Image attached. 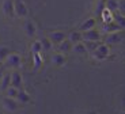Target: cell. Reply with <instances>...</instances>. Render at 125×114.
<instances>
[{
    "instance_id": "1",
    "label": "cell",
    "mask_w": 125,
    "mask_h": 114,
    "mask_svg": "<svg viewBox=\"0 0 125 114\" xmlns=\"http://www.w3.org/2000/svg\"><path fill=\"white\" fill-rule=\"evenodd\" d=\"M124 41V33L122 31H114V33H109L105 37V43L106 45H117Z\"/></svg>"
},
{
    "instance_id": "2",
    "label": "cell",
    "mask_w": 125,
    "mask_h": 114,
    "mask_svg": "<svg viewBox=\"0 0 125 114\" xmlns=\"http://www.w3.org/2000/svg\"><path fill=\"white\" fill-rule=\"evenodd\" d=\"M91 53H93V56L97 60H105V59H107V56H109V53H110V48H109V45L101 42L97 49Z\"/></svg>"
},
{
    "instance_id": "3",
    "label": "cell",
    "mask_w": 125,
    "mask_h": 114,
    "mask_svg": "<svg viewBox=\"0 0 125 114\" xmlns=\"http://www.w3.org/2000/svg\"><path fill=\"white\" fill-rule=\"evenodd\" d=\"M3 62L6 64L7 68H19L22 65V59H21V56L16 54V53H10Z\"/></svg>"
},
{
    "instance_id": "4",
    "label": "cell",
    "mask_w": 125,
    "mask_h": 114,
    "mask_svg": "<svg viewBox=\"0 0 125 114\" xmlns=\"http://www.w3.org/2000/svg\"><path fill=\"white\" fill-rule=\"evenodd\" d=\"M82 38L83 41H101L102 40V34L97 29H90V30L82 31Z\"/></svg>"
},
{
    "instance_id": "5",
    "label": "cell",
    "mask_w": 125,
    "mask_h": 114,
    "mask_svg": "<svg viewBox=\"0 0 125 114\" xmlns=\"http://www.w3.org/2000/svg\"><path fill=\"white\" fill-rule=\"evenodd\" d=\"M14 12H15L19 18L27 16L29 10H27V6L25 4L23 0H15V1H14Z\"/></svg>"
},
{
    "instance_id": "6",
    "label": "cell",
    "mask_w": 125,
    "mask_h": 114,
    "mask_svg": "<svg viewBox=\"0 0 125 114\" xmlns=\"http://www.w3.org/2000/svg\"><path fill=\"white\" fill-rule=\"evenodd\" d=\"M3 107L6 111H10V113H12V111H16L19 107V102L16 101L15 98H10V96H6L3 99Z\"/></svg>"
},
{
    "instance_id": "7",
    "label": "cell",
    "mask_w": 125,
    "mask_h": 114,
    "mask_svg": "<svg viewBox=\"0 0 125 114\" xmlns=\"http://www.w3.org/2000/svg\"><path fill=\"white\" fill-rule=\"evenodd\" d=\"M48 38L50 40V42L53 43V45H59L60 42H62L67 38V34L64 31L56 30V31H52V33L48 34Z\"/></svg>"
},
{
    "instance_id": "8",
    "label": "cell",
    "mask_w": 125,
    "mask_h": 114,
    "mask_svg": "<svg viewBox=\"0 0 125 114\" xmlns=\"http://www.w3.org/2000/svg\"><path fill=\"white\" fill-rule=\"evenodd\" d=\"M11 86L15 87V88L21 90L23 86V79H22V75H21V72L18 71H14L11 72Z\"/></svg>"
},
{
    "instance_id": "9",
    "label": "cell",
    "mask_w": 125,
    "mask_h": 114,
    "mask_svg": "<svg viewBox=\"0 0 125 114\" xmlns=\"http://www.w3.org/2000/svg\"><path fill=\"white\" fill-rule=\"evenodd\" d=\"M118 30H122L120 29V26L114 22H107V23H103L102 27H101V34H109V33H114V31H118Z\"/></svg>"
},
{
    "instance_id": "10",
    "label": "cell",
    "mask_w": 125,
    "mask_h": 114,
    "mask_svg": "<svg viewBox=\"0 0 125 114\" xmlns=\"http://www.w3.org/2000/svg\"><path fill=\"white\" fill-rule=\"evenodd\" d=\"M1 10H3L6 16H14L15 15V12H14V0H4Z\"/></svg>"
},
{
    "instance_id": "11",
    "label": "cell",
    "mask_w": 125,
    "mask_h": 114,
    "mask_svg": "<svg viewBox=\"0 0 125 114\" xmlns=\"http://www.w3.org/2000/svg\"><path fill=\"white\" fill-rule=\"evenodd\" d=\"M25 31L29 37H34L37 34V26L33 21H26L25 22Z\"/></svg>"
},
{
    "instance_id": "12",
    "label": "cell",
    "mask_w": 125,
    "mask_h": 114,
    "mask_svg": "<svg viewBox=\"0 0 125 114\" xmlns=\"http://www.w3.org/2000/svg\"><path fill=\"white\" fill-rule=\"evenodd\" d=\"M11 84V72H7V73H3V77L0 80V90L1 91H6L7 88Z\"/></svg>"
},
{
    "instance_id": "13",
    "label": "cell",
    "mask_w": 125,
    "mask_h": 114,
    "mask_svg": "<svg viewBox=\"0 0 125 114\" xmlns=\"http://www.w3.org/2000/svg\"><path fill=\"white\" fill-rule=\"evenodd\" d=\"M95 25H97V19L95 18H88L82 23L79 29H80V31H86V30H90V29H94Z\"/></svg>"
},
{
    "instance_id": "14",
    "label": "cell",
    "mask_w": 125,
    "mask_h": 114,
    "mask_svg": "<svg viewBox=\"0 0 125 114\" xmlns=\"http://www.w3.org/2000/svg\"><path fill=\"white\" fill-rule=\"evenodd\" d=\"M71 49H72V42L68 40V38H65L62 42L59 43V50L61 53H69Z\"/></svg>"
},
{
    "instance_id": "15",
    "label": "cell",
    "mask_w": 125,
    "mask_h": 114,
    "mask_svg": "<svg viewBox=\"0 0 125 114\" xmlns=\"http://www.w3.org/2000/svg\"><path fill=\"white\" fill-rule=\"evenodd\" d=\"M71 52L78 53V54H84V53H87V49H86V46H84L83 42H76V43H72Z\"/></svg>"
},
{
    "instance_id": "16",
    "label": "cell",
    "mask_w": 125,
    "mask_h": 114,
    "mask_svg": "<svg viewBox=\"0 0 125 114\" xmlns=\"http://www.w3.org/2000/svg\"><path fill=\"white\" fill-rule=\"evenodd\" d=\"M16 101L19 102V103H27L29 101H30V95H29L26 91H23L22 88L18 91V94H16Z\"/></svg>"
},
{
    "instance_id": "17",
    "label": "cell",
    "mask_w": 125,
    "mask_h": 114,
    "mask_svg": "<svg viewBox=\"0 0 125 114\" xmlns=\"http://www.w3.org/2000/svg\"><path fill=\"white\" fill-rule=\"evenodd\" d=\"M118 7H120L118 0H106L105 1V8H107L112 12H116L117 10H118Z\"/></svg>"
},
{
    "instance_id": "18",
    "label": "cell",
    "mask_w": 125,
    "mask_h": 114,
    "mask_svg": "<svg viewBox=\"0 0 125 114\" xmlns=\"http://www.w3.org/2000/svg\"><path fill=\"white\" fill-rule=\"evenodd\" d=\"M68 40L71 41L72 43H76V42H82L83 38H82V31H71L68 35Z\"/></svg>"
},
{
    "instance_id": "19",
    "label": "cell",
    "mask_w": 125,
    "mask_h": 114,
    "mask_svg": "<svg viewBox=\"0 0 125 114\" xmlns=\"http://www.w3.org/2000/svg\"><path fill=\"white\" fill-rule=\"evenodd\" d=\"M52 62H53L54 65H57V67L64 65L65 64V57H64V54H61V53H56V54H53V57H52Z\"/></svg>"
},
{
    "instance_id": "20",
    "label": "cell",
    "mask_w": 125,
    "mask_h": 114,
    "mask_svg": "<svg viewBox=\"0 0 125 114\" xmlns=\"http://www.w3.org/2000/svg\"><path fill=\"white\" fill-rule=\"evenodd\" d=\"M83 43H84L87 52L91 53V52H94V50L98 48V45L101 43V41H83Z\"/></svg>"
},
{
    "instance_id": "21",
    "label": "cell",
    "mask_w": 125,
    "mask_h": 114,
    "mask_svg": "<svg viewBox=\"0 0 125 114\" xmlns=\"http://www.w3.org/2000/svg\"><path fill=\"white\" fill-rule=\"evenodd\" d=\"M40 42H41V46H42V50H44V52H49V50L53 48V43L50 42V40L48 37H44Z\"/></svg>"
},
{
    "instance_id": "22",
    "label": "cell",
    "mask_w": 125,
    "mask_h": 114,
    "mask_svg": "<svg viewBox=\"0 0 125 114\" xmlns=\"http://www.w3.org/2000/svg\"><path fill=\"white\" fill-rule=\"evenodd\" d=\"M101 16H102V19H103V23L113 22V14H112V11H109L107 8H103V10H102Z\"/></svg>"
},
{
    "instance_id": "23",
    "label": "cell",
    "mask_w": 125,
    "mask_h": 114,
    "mask_svg": "<svg viewBox=\"0 0 125 114\" xmlns=\"http://www.w3.org/2000/svg\"><path fill=\"white\" fill-rule=\"evenodd\" d=\"M113 22L117 23V25L120 26V29H124V25H125L124 14H114V15H113Z\"/></svg>"
},
{
    "instance_id": "24",
    "label": "cell",
    "mask_w": 125,
    "mask_h": 114,
    "mask_svg": "<svg viewBox=\"0 0 125 114\" xmlns=\"http://www.w3.org/2000/svg\"><path fill=\"white\" fill-rule=\"evenodd\" d=\"M42 52V46H41L40 41H34L31 43V53H41Z\"/></svg>"
},
{
    "instance_id": "25",
    "label": "cell",
    "mask_w": 125,
    "mask_h": 114,
    "mask_svg": "<svg viewBox=\"0 0 125 114\" xmlns=\"http://www.w3.org/2000/svg\"><path fill=\"white\" fill-rule=\"evenodd\" d=\"M19 90L15 88V87L12 86H10L6 90V93H7V96H10V98H16V94H18Z\"/></svg>"
},
{
    "instance_id": "26",
    "label": "cell",
    "mask_w": 125,
    "mask_h": 114,
    "mask_svg": "<svg viewBox=\"0 0 125 114\" xmlns=\"http://www.w3.org/2000/svg\"><path fill=\"white\" fill-rule=\"evenodd\" d=\"M8 54H10V49H8V48H6V46L0 48V62H3Z\"/></svg>"
},
{
    "instance_id": "27",
    "label": "cell",
    "mask_w": 125,
    "mask_h": 114,
    "mask_svg": "<svg viewBox=\"0 0 125 114\" xmlns=\"http://www.w3.org/2000/svg\"><path fill=\"white\" fill-rule=\"evenodd\" d=\"M33 57H34V68L35 69H38V68L41 67V64H42V59H41L40 53H33Z\"/></svg>"
},
{
    "instance_id": "28",
    "label": "cell",
    "mask_w": 125,
    "mask_h": 114,
    "mask_svg": "<svg viewBox=\"0 0 125 114\" xmlns=\"http://www.w3.org/2000/svg\"><path fill=\"white\" fill-rule=\"evenodd\" d=\"M105 8V0H99L98 1V6H97V10H98V12H102V10Z\"/></svg>"
},
{
    "instance_id": "29",
    "label": "cell",
    "mask_w": 125,
    "mask_h": 114,
    "mask_svg": "<svg viewBox=\"0 0 125 114\" xmlns=\"http://www.w3.org/2000/svg\"><path fill=\"white\" fill-rule=\"evenodd\" d=\"M3 73H4V69L0 68V80H1V77H3Z\"/></svg>"
}]
</instances>
